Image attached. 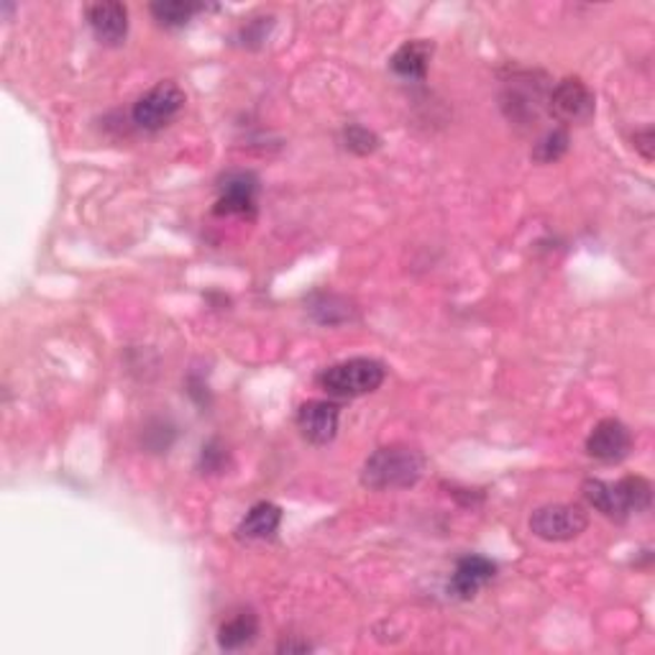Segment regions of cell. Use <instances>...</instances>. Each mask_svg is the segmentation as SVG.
<instances>
[{
	"mask_svg": "<svg viewBox=\"0 0 655 655\" xmlns=\"http://www.w3.org/2000/svg\"><path fill=\"white\" fill-rule=\"evenodd\" d=\"M426 471V456L410 446H382L361 467V485L372 491L416 487Z\"/></svg>",
	"mask_w": 655,
	"mask_h": 655,
	"instance_id": "obj_1",
	"label": "cell"
},
{
	"mask_svg": "<svg viewBox=\"0 0 655 655\" xmlns=\"http://www.w3.org/2000/svg\"><path fill=\"white\" fill-rule=\"evenodd\" d=\"M581 495L594 510L617 522L648 512L653 505V485L645 477H625L619 481L586 479Z\"/></svg>",
	"mask_w": 655,
	"mask_h": 655,
	"instance_id": "obj_2",
	"label": "cell"
},
{
	"mask_svg": "<svg viewBox=\"0 0 655 655\" xmlns=\"http://www.w3.org/2000/svg\"><path fill=\"white\" fill-rule=\"evenodd\" d=\"M387 379V366L382 361L369 359V356H356L339 361V364L323 369L317 374V384L331 394V398L341 400H353L364 398V394L377 392L379 387L384 384Z\"/></svg>",
	"mask_w": 655,
	"mask_h": 655,
	"instance_id": "obj_3",
	"label": "cell"
},
{
	"mask_svg": "<svg viewBox=\"0 0 655 655\" xmlns=\"http://www.w3.org/2000/svg\"><path fill=\"white\" fill-rule=\"evenodd\" d=\"M187 102L185 90L179 88L177 82H159L154 85L151 90H146L139 100L134 102L131 118L134 124L141 128V131H162L167 128L172 120L183 114Z\"/></svg>",
	"mask_w": 655,
	"mask_h": 655,
	"instance_id": "obj_4",
	"label": "cell"
},
{
	"mask_svg": "<svg viewBox=\"0 0 655 655\" xmlns=\"http://www.w3.org/2000/svg\"><path fill=\"white\" fill-rule=\"evenodd\" d=\"M589 528V512L581 505L554 502L530 515V532L546 542H568Z\"/></svg>",
	"mask_w": 655,
	"mask_h": 655,
	"instance_id": "obj_5",
	"label": "cell"
},
{
	"mask_svg": "<svg viewBox=\"0 0 655 655\" xmlns=\"http://www.w3.org/2000/svg\"><path fill=\"white\" fill-rule=\"evenodd\" d=\"M548 108L561 124H589L597 110V100L581 77H564L548 95Z\"/></svg>",
	"mask_w": 655,
	"mask_h": 655,
	"instance_id": "obj_6",
	"label": "cell"
},
{
	"mask_svg": "<svg viewBox=\"0 0 655 655\" xmlns=\"http://www.w3.org/2000/svg\"><path fill=\"white\" fill-rule=\"evenodd\" d=\"M630 451H633V433L630 428L617 418L599 420L589 433V438H586V453H589L594 461L619 463L630 456Z\"/></svg>",
	"mask_w": 655,
	"mask_h": 655,
	"instance_id": "obj_7",
	"label": "cell"
},
{
	"mask_svg": "<svg viewBox=\"0 0 655 655\" xmlns=\"http://www.w3.org/2000/svg\"><path fill=\"white\" fill-rule=\"evenodd\" d=\"M339 420H341V408L328 400L303 402L295 416L300 436H303L310 446L331 443L333 438L339 436Z\"/></svg>",
	"mask_w": 655,
	"mask_h": 655,
	"instance_id": "obj_8",
	"label": "cell"
},
{
	"mask_svg": "<svg viewBox=\"0 0 655 655\" xmlns=\"http://www.w3.org/2000/svg\"><path fill=\"white\" fill-rule=\"evenodd\" d=\"M258 195V177L254 172H231L218 185V203H215V215H252L256 211Z\"/></svg>",
	"mask_w": 655,
	"mask_h": 655,
	"instance_id": "obj_9",
	"label": "cell"
},
{
	"mask_svg": "<svg viewBox=\"0 0 655 655\" xmlns=\"http://www.w3.org/2000/svg\"><path fill=\"white\" fill-rule=\"evenodd\" d=\"M92 37L106 47H120L128 37V8L124 3H92L85 8Z\"/></svg>",
	"mask_w": 655,
	"mask_h": 655,
	"instance_id": "obj_10",
	"label": "cell"
},
{
	"mask_svg": "<svg viewBox=\"0 0 655 655\" xmlns=\"http://www.w3.org/2000/svg\"><path fill=\"white\" fill-rule=\"evenodd\" d=\"M497 576V564L489 561L485 556H463L456 564L451 581H448V592L456 599H473L485 586Z\"/></svg>",
	"mask_w": 655,
	"mask_h": 655,
	"instance_id": "obj_11",
	"label": "cell"
},
{
	"mask_svg": "<svg viewBox=\"0 0 655 655\" xmlns=\"http://www.w3.org/2000/svg\"><path fill=\"white\" fill-rule=\"evenodd\" d=\"M433 41L428 39H412L394 51L390 59L392 72L402 80H426L430 59H433Z\"/></svg>",
	"mask_w": 655,
	"mask_h": 655,
	"instance_id": "obj_12",
	"label": "cell"
},
{
	"mask_svg": "<svg viewBox=\"0 0 655 655\" xmlns=\"http://www.w3.org/2000/svg\"><path fill=\"white\" fill-rule=\"evenodd\" d=\"M282 510L274 502H256L252 510L244 515V520L238 522L236 538L238 540H266L280 530Z\"/></svg>",
	"mask_w": 655,
	"mask_h": 655,
	"instance_id": "obj_13",
	"label": "cell"
},
{
	"mask_svg": "<svg viewBox=\"0 0 655 655\" xmlns=\"http://www.w3.org/2000/svg\"><path fill=\"white\" fill-rule=\"evenodd\" d=\"M258 635V617L252 609H238L234 615L226 617L218 627V645L221 651H241L246 645H252Z\"/></svg>",
	"mask_w": 655,
	"mask_h": 655,
	"instance_id": "obj_14",
	"label": "cell"
},
{
	"mask_svg": "<svg viewBox=\"0 0 655 655\" xmlns=\"http://www.w3.org/2000/svg\"><path fill=\"white\" fill-rule=\"evenodd\" d=\"M203 8V3H193V0H157L149 6V11L164 29H183Z\"/></svg>",
	"mask_w": 655,
	"mask_h": 655,
	"instance_id": "obj_15",
	"label": "cell"
},
{
	"mask_svg": "<svg viewBox=\"0 0 655 655\" xmlns=\"http://www.w3.org/2000/svg\"><path fill=\"white\" fill-rule=\"evenodd\" d=\"M568 151V131L566 128H550L548 134H542L536 149H532L530 157L540 164H554L564 157Z\"/></svg>",
	"mask_w": 655,
	"mask_h": 655,
	"instance_id": "obj_16",
	"label": "cell"
},
{
	"mask_svg": "<svg viewBox=\"0 0 655 655\" xmlns=\"http://www.w3.org/2000/svg\"><path fill=\"white\" fill-rule=\"evenodd\" d=\"M343 141H346V149L359 154V157L379 149V136L364 126H349L346 131H343Z\"/></svg>",
	"mask_w": 655,
	"mask_h": 655,
	"instance_id": "obj_17",
	"label": "cell"
},
{
	"mask_svg": "<svg viewBox=\"0 0 655 655\" xmlns=\"http://www.w3.org/2000/svg\"><path fill=\"white\" fill-rule=\"evenodd\" d=\"M201 463H203V469H205V471L218 473V471L226 469V463H228V451L221 446V441H211L208 446H203Z\"/></svg>",
	"mask_w": 655,
	"mask_h": 655,
	"instance_id": "obj_18",
	"label": "cell"
},
{
	"mask_svg": "<svg viewBox=\"0 0 655 655\" xmlns=\"http://www.w3.org/2000/svg\"><path fill=\"white\" fill-rule=\"evenodd\" d=\"M635 149L643 154L645 162H653V126H645L641 131H635L633 136Z\"/></svg>",
	"mask_w": 655,
	"mask_h": 655,
	"instance_id": "obj_19",
	"label": "cell"
},
{
	"mask_svg": "<svg viewBox=\"0 0 655 655\" xmlns=\"http://www.w3.org/2000/svg\"><path fill=\"white\" fill-rule=\"evenodd\" d=\"M280 651H282V653H284V651H287V653L300 651V653H303V651H310V645H307V643H282V645H280Z\"/></svg>",
	"mask_w": 655,
	"mask_h": 655,
	"instance_id": "obj_20",
	"label": "cell"
}]
</instances>
